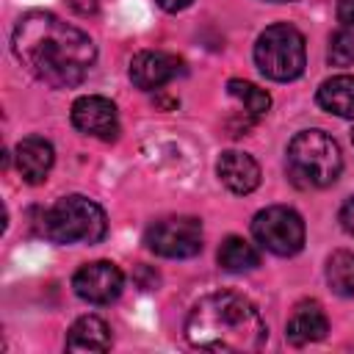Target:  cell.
Instances as JSON below:
<instances>
[{"mask_svg":"<svg viewBox=\"0 0 354 354\" xmlns=\"http://www.w3.org/2000/svg\"><path fill=\"white\" fill-rule=\"evenodd\" d=\"M268 3H290V0H268Z\"/></svg>","mask_w":354,"mask_h":354,"instance_id":"obj_24","label":"cell"},{"mask_svg":"<svg viewBox=\"0 0 354 354\" xmlns=\"http://www.w3.org/2000/svg\"><path fill=\"white\" fill-rule=\"evenodd\" d=\"M69 351H108L111 348V329L97 315H83L72 324L66 335Z\"/></svg>","mask_w":354,"mask_h":354,"instance_id":"obj_15","label":"cell"},{"mask_svg":"<svg viewBox=\"0 0 354 354\" xmlns=\"http://www.w3.org/2000/svg\"><path fill=\"white\" fill-rule=\"evenodd\" d=\"M216 174L221 180L224 188H230L232 194H252L260 185V166L249 152L241 149H227L221 152L218 163H216Z\"/></svg>","mask_w":354,"mask_h":354,"instance_id":"obj_11","label":"cell"},{"mask_svg":"<svg viewBox=\"0 0 354 354\" xmlns=\"http://www.w3.org/2000/svg\"><path fill=\"white\" fill-rule=\"evenodd\" d=\"M288 177L299 188H326L343 171L337 141L324 130H301L290 138L285 152Z\"/></svg>","mask_w":354,"mask_h":354,"instance_id":"obj_3","label":"cell"},{"mask_svg":"<svg viewBox=\"0 0 354 354\" xmlns=\"http://www.w3.org/2000/svg\"><path fill=\"white\" fill-rule=\"evenodd\" d=\"M180 72H183V61L171 53H163V50H144V53L133 55L130 69H127L133 86L144 88V91H152V88L171 83Z\"/></svg>","mask_w":354,"mask_h":354,"instance_id":"obj_10","label":"cell"},{"mask_svg":"<svg viewBox=\"0 0 354 354\" xmlns=\"http://www.w3.org/2000/svg\"><path fill=\"white\" fill-rule=\"evenodd\" d=\"M185 337L194 348L202 351H257L266 337L268 326L260 310L241 293L218 290L202 296L188 318H185Z\"/></svg>","mask_w":354,"mask_h":354,"instance_id":"obj_2","label":"cell"},{"mask_svg":"<svg viewBox=\"0 0 354 354\" xmlns=\"http://www.w3.org/2000/svg\"><path fill=\"white\" fill-rule=\"evenodd\" d=\"M340 224L348 235H354V199H348L343 207H340Z\"/></svg>","mask_w":354,"mask_h":354,"instance_id":"obj_21","label":"cell"},{"mask_svg":"<svg viewBox=\"0 0 354 354\" xmlns=\"http://www.w3.org/2000/svg\"><path fill=\"white\" fill-rule=\"evenodd\" d=\"M318 105L340 119H354V75H335L318 86Z\"/></svg>","mask_w":354,"mask_h":354,"instance_id":"obj_14","label":"cell"},{"mask_svg":"<svg viewBox=\"0 0 354 354\" xmlns=\"http://www.w3.org/2000/svg\"><path fill=\"white\" fill-rule=\"evenodd\" d=\"M144 243L149 252L169 257V260H185L202 252V221L194 216H169L147 227Z\"/></svg>","mask_w":354,"mask_h":354,"instance_id":"obj_7","label":"cell"},{"mask_svg":"<svg viewBox=\"0 0 354 354\" xmlns=\"http://www.w3.org/2000/svg\"><path fill=\"white\" fill-rule=\"evenodd\" d=\"M14 158H17V171L30 185L44 183L47 174H50V169H53V163H55L53 144L47 138H39V136L22 138L17 144V149H14Z\"/></svg>","mask_w":354,"mask_h":354,"instance_id":"obj_12","label":"cell"},{"mask_svg":"<svg viewBox=\"0 0 354 354\" xmlns=\"http://www.w3.org/2000/svg\"><path fill=\"white\" fill-rule=\"evenodd\" d=\"M163 11H169V14H177V11H183V8H188L191 6V0H155Z\"/></svg>","mask_w":354,"mask_h":354,"instance_id":"obj_22","label":"cell"},{"mask_svg":"<svg viewBox=\"0 0 354 354\" xmlns=\"http://www.w3.org/2000/svg\"><path fill=\"white\" fill-rule=\"evenodd\" d=\"M69 6L77 14H94L97 11V0H69Z\"/></svg>","mask_w":354,"mask_h":354,"instance_id":"obj_23","label":"cell"},{"mask_svg":"<svg viewBox=\"0 0 354 354\" xmlns=\"http://www.w3.org/2000/svg\"><path fill=\"white\" fill-rule=\"evenodd\" d=\"M252 235L266 252L290 257L304 246V221L293 207L271 205L252 218Z\"/></svg>","mask_w":354,"mask_h":354,"instance_id":"obj_6","label":"cell"},{"mask_svg":"<svg viewBox=\"0 0 354 354\" xmlns=\"http://www.w3.org/2000/svg\"><path fill=\"white\" fill-rule=\"evenodd\" d=\"M337 19L343 22V28L354 30V0H340L337 3Z\"/></svg>","mask_w":354,"mask_h":354,"instance_id":"obj_20","label":"cell"},{"mask_svg":"<svg viewBox=\"0 0 354 354\" xmlns=\"http://www.w3.org/2000/svg\"><path fill=\"white\" fill-rule=\"evenodd\" d=\"M17 61L44 86L72 88L83 83L97 61V47L88 33L64 22L50 11L19 17L11 33Z\"/></svg>","mask_w":354,"mask_h":354,"instance_id":"obj_1","label":"cell"},{"mask_svg":"<svg viewBox=\"0 0 354 354\" xmlns=\"http://www.w3.org/2000/svg\"><path fill=\"white\" fill-rule=\"evenodd\" d=\"M326 332H329V321H326V313L321 310L318 301H299L288 318V326H285V337L293 346L318 343L326 337Z\"/></svg>","mask_w":354,"mask_h":354,"instance_id":"obj_13","label":"cell"},{"mask_svg":"<svg viewBox=\"0 0 354 354\" xmlns=\"http://www.w3.org/2000/svg\"><path fill=\"white\" fill-rule=\"evenodd\" d=\"M218 266H221L224 271L243 274V271H252V268L260 266V252H257L249 241H243V238H238V235H230V238H224V243L218 246Z\"/></svg>","mask_w":354,"mask_h":354,"instance_id":"obj_16","label":"cell"},{"mask_svg":"<svg viewBox=\"0 0 354 354\" xmlns=\"http://www.w3.org/2000/svg\"><path fill=\"white\" fill-rule=\"evenodd\" d=\"M254 64L268 80H296L307 64L304 36L288 22L266 28L254 41Z\"/></svg>","mask_w":354,"mask_h":354,"instance_id":"obj_5","label":"cell"},{"mask_svg":"<svg viewBox=\"0 0 354 354\" xmlns=\"http://www.w3.org/2000/svg\"><path fill=\"white\" fill-rule=\"evenodd\" d=\"M108 232L105 210L80 194L61 196L44 213V235L55 243H100Z\"/></svg>","mask_w":354,"mask_h":354,"instance_id":"obj_4","label":"cell"},{"mask_svg":"<svg viewBox=\"0 0 354 354\" xmlns=\"http://www.w3.org/2000/svg\"><path fill=\"white\" fill-rule=\"evenodd\" d=\"M72 288L88 304H111L113 299H119V293L124 288V277H122L119 266H113L111 260H97V263H86L75 271Z\"/></svg>","mask_w":354,"mask_h":354,"instance_id":"obj_8","label":"cell"},{"mask_svg":"<svg viewBox=\"0 0 354 354\" xmlns=\"http://www.w3.org/2000/svg\"><path fill=\"white\" fill-rule=\"evenodd\" d=\"M72 124L83 136L111 141L119 133V113H116V105L108 97L86 94V97H77L72 102Z\"/></svg>","mask_w":354,"mask_h":354,"instance_id":"obj_9","label":"cell"},{"mask_svg":"<svg viewBox=\"0 0 354 354\" xmlns=\"http://www.w3.org/2000/svg\"><path fill=\"white\" fill-rule=\"evenodd\" d=\"M227 94H230L232 100H238V102L243 105V111H246L252 119L266 116L268 108H271V97H268V91L257 88V86L249 83V80H238V77H232V80L227 83Z\"/></svg>","mask_w":354,"mask_h":354,"instance_id":"obj_18","label":"cell"},{"mask_svg":"<svg viewBox=\"0 0 354 354\" xmlns=\"http://www.w3.org/2000/svg\"><path fill=\"white\" fill-rule=\"evenodd\" d=\"M351 147H354V133H351Z\"/></svg>","mask_w":354,"mask_h":354,"instance_id":"obj_25","label":"cell"},{"mask_svg":"<svg viewBox=\"0 0 354 354\" xmlns=\"http://www.w3.org/2000/svg\"><path fill=\"white\" fill-rule=\"evenodd\" d=\"M326 282L332 288V293L351 299L354 296V252L348 249H337L329 254L326 260Z\"/></svg>","mask_w":354,"mask_h":354,"instance_id":"obj_17","label":"cell"},{"mask_svg":"<svg viewBox=\"0 0 354 354\" xmlns=\"http://www.w3.org/2000/svg\"><path fill=\"white\" fill-rule=\"evenodd\" d=\"M326 58L332 66H351L354 64V30L340 28L329 36V50Z\"/></svg>","mask_w":354,"mask_h":354,"instance_id":"obj_19","label":"cell"}]
</instances>
